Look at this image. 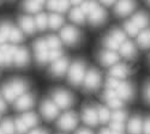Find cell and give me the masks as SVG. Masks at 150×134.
I'll list each match as a JSON object with an SVG mask.
<instances>
[{
    "instance_id": "1",
    "label": "cell",
    "mask_w": 150,
    "mask_h": 134,
    "mask_svg": "<svg viewBox=\"0 0 150 134\" xmlns=\"http://www.w3.org/2000/svg\"><path fill=\"white\" fill-rule=\"evenodd\" d=\"M85 74H86L85 64L81 61V60L74 61L69 69V81L72 85H74V86H78V85H81L84 81Z\"/></svg>"
},
{
    "instance_id": "2",
    "label": "cell",
    "mask_w": 150,
    "mask_h": 134,
    "mask_svg": "<svg viewBox=\"0 0 150 134\" xmlns=\"http://www.w3.org/2000/svg\"><path fill=\"white\" fill-rule=\"evenodd\" d=\"M34 51H35V58L36 61L40 65H45L47 64V61H49V51H48V44L46 42V40L43 39H39L34 42Z\"/></svg>"
},
{
    "instance_id": "3",
    "label": "cell",
    "mask_w": 150,
    "mask_h": 134,
    "mask_svg": "<svg viewBox=\"0 0 150 134\" xmlns=\"http://www.w3.org/2000/svg\"><path fill=\"white\" fill-rule=\"evenodd\" d=\"M83 84L86 91L97 90L100 88V85H101V74H100V72L95 68H90L86 72Z\"/></svg>"
},
{
    "instance_id": "4",
    "label": "cell",
    "mask_w": 150,
    "mask_h": 134,
    "mask_svg": "<svg viewBox=\"0 0 150 134\" xmlns=\"http://www.w3.org/2000/svg\"><path fill=\"white\" fill-rule=\"evenodd\" d=\"M52 97H53V102L60 109H69L73 104V97L66 90H55L52 93Z\"/></svg>"
},
{
    "instance_id": "5",
    "label": "cell",
    "mask_w": 150,
    "mask_h": 134,
    "mask_svg": "<svg viewBox=\"0 0 150 134\" xmlns=\"http://www.w3.org/2000/svg\"><path fill=\"white\" fill-rule=\"evenodd\" d=\"M78 123V116L76 113L73 112H69V113H65L64 115H61L58 120V127L62 130H73L74 128H76Z\"/></svg>"
},
{
    "instance_id": "6",
    "label": "cell",
    "mask_w": 150,
    "mask_h": 134,
    "mask_svg": "<svg viewBox=\"0 0 150 134\" xmlns=\"http://www.w3.org/2000/svg\"><path fill=\"white\" fill-rule=\"evenodd\" d=\"M61 39L64 40V42L69 46H73L79 42L81 40V32L77 28H74L72 25H66L61 29L60 31Z\"/></svg>"
},
{
    "instance_id": "7",
    "label": "cell",
    "mask_w": 150,
    "mask_h": 134,
    "mask_svg": "<svg viewBox=\"0 0 150 134\" xmlns=\"http://www.w3.org/2000/svg\"><path fill=\"white\" fill-rule=\"evenodd\" d=\"M40 110H41V114L42 116L47 120V121H52L54 120L58 114H59V107L52 102V101H49V100H45L41 104V108H40Z\"/></svg>"
},
{
    "instance_id": "8",
    "label": "cell",
    "mask_w": 150,
    "mask_h": 134,
    "mask_svg": "<svg viewBox=\"0 0 150 134\" xmlns=\"http://www.w3.org/2000/svg\"><path fill=\"white\" fill-rule=\"evenodd\" d=\"M134 7H136L134 0H118L114 7V12L119 17H126L134 10Z\"/></svg>"
},
{
    "instance_id": "9",
    "label": "cell",
    "mask_w": 150,
    "mask_h": 134,
    "mask_svg": "<svg viewBox=\"0 0 150 134\" xmlns=\"http://www.w3.org/2000/svg\"><path fill=\"white\" fill-rule=\"evenodd\" d=\"M82 120L85 125L88 126H96L98 121V114H97V108H94L91 105H88L83 109L82 112Z\"/></svg>"
},
{
    "instance_id": "10",
    "label": "cell",
    "mask_w": 150,
    "mask_h": 134,
    "mask_svg": "<svg viewBox=\"0 0 150 134\" xmlns=\"http://www.w3.org/2000/svg\"><path fill=\"white\" fill-rule=\"evenodd\" d=\"M35 103V98L31 93H24L22 95L21 97L16 100L15 102V108L17 110H21V112H24V110H28V109L33 108Z\"/></svg>"
},
{
    "instance_id": "11",
    "label": "cell",
    "mask_w": 150,
    "mask_h": 134,
    "mask_svg": "<svg viewBox=\"0 0 150 134\" xmlns=\"http://www.w3.org/2000/svg\"><path fill=\"white\" fill-rule=\"evenodd\" d=\"M69 68V60L67 58H61L59 60H57V61H54L51 66V68H49V72L52 73L53 76L55 77H61L64 76L66 71Z\"/></svg>"
},
{
    "instance_id": "12",
    "label": "cell",
    "mask_w": 150,
    "mask_h": 134,
    "mask_svg": "<svg viewBox=\"0 0 150 134\" xmlns=\"http://www.w3.org/2000/svg\"><path fill=\"white\" fill-rule=\"evenodd\" d=\"M143 125H144V120L139 115H134L132 116L129 122H127V130L130 134H142L143 133Z\"/></svg>"
},
{
    "instance_id": "13",
    "label": "cell",
    "mask_w": 150,
    "mask_h": 134,
    "mask_svg": "<svg viewBox=\"0 0 150 134\" xmlns=\"http://www.w3.org/2000/svg\"><path fill=\"white\" fill-rule=\"evenodd\" d=\"M100 62L103 66H114L119 61V55L113 51H102L98 55Z\"/></svg>"
},
{
    "instance_id": "14",
    "label": "cell",
    "mask_w": 150,
    "mask_h": 134,
    "mask_svg": "<svg viewBox=\"0 0 150 134\" xmlns=\"http://www.w3.org/2000/svg\"><path fill=\"white\" fill-rule=\"evenodd\" d=\"M118 96L122 101H130L132 100V97L134 95V90H133V86L127 83V81H121V84L119 85V88L115 90Z\"/></svg>"
},
{
    "instance_id": "15",
    "label": "cell",
    "mask_w": 150,
    "mask_h": 134,
    "mask_svg": "<svg viewBox=\"0 0 150 134\" xmlns=\"http://www.w3.org/2000/svg\"><path fill=\"white\" fill-rule=\"evenodd\" d=\"M107 18V13H106V11L101 7V6H97L91 13L89 15V20H90V24L91 25H101V24L106 20Z\"/></svg>"
},
{
    "instance_id": "16",
    "label": "cell",
    "mask_w": 150,
    "mask_h": 134,
    "mask_svg": "<svg viewBox=\"0 0 150 134\" xmlns=\"http://www.w3.org/2000/svg\"><path fill=\"white\" fill-rule=\"evenodd\" d=\"M110 77H114L117 79H125L130 74V68L124 65V64H115L114 66H112L109 69Z\"/></svg>"
},
{
    "instance_id": "17",
    "label": "cell",
    "mask_w": 150,
    "mask_h": 134,
    "mask_svg": "<svg viewBox=\"0 0 150 134\" xmlns=\"http://www.w3.org/2000/svg\"><path fill=\"white\" fill-rule=\"evenodd\" d=\"M19 25H21L22 30H24V32L28 34V35H33L36 31V24L31 17L21 16L19 17Z\"/></svg>"
},
{
    "instance_id": "18",
    "label": "cell",
    "mask_w": 150,
    "mask_h": 134,
    "mask_svg": "<svg viewBox=\"0 0 150 134\" xmlns=\"http://www.w3.org/2000/svg\"><path fill=\"white\" fill-rule=\"evenodd\" d=\"M119 51H120L121 56H124L125 59H129V60H132L136 56V54H137L136 46L131 41H125L120 46V49Z\"/></svg>"
},
{
    "instance_id": "19",
    "label": "cell",
    "mask_w": 150,
    "mask_h": 134,
    "mask_svg": "<svg viewBox=\"0 0 150 134\" xmlns=\"http://www.w3.org/2000/svg\"><path fill=\"white\" fill-rule=\"evenodd\" d=\"M13 62L16 64V66L18 67H24L29 64V52L27 48H18L16 55H15V60Z\"/></svg>"
},
{
    "instance_id": "20",
    "label": "cell",
    "mask_w": 150,
    "mask_h": 134,
    "mask_svg": "<svg viewBox=\"0 0 150 134\" xmlns=\"http://www.w3.org/2000/svg\"><path fill=\"white\" fill-rule=\"evenodd\" d=\"M131 22H132L139 30H141V29H145V28L148 27V24H149V16L145 13V12L139 11V12H137V13H134V15L132 16Z\"/></svg>"
},
{
    "instance_id": "21",
    "label": "cell",
    "mask_w": 150,
    "mask_h": 134,
    "mask_svg": "<svg viewBox=\"0 0 150 134\" xmlns=\"http://www.w3.org/2000/svg\"><path fill=\"white\" fill-rule=\"evenodd\" d=\"M10 84H11L12 89H13L17 98L21 97L22 95H24L28 90V83L25 80H23V79H15V80L10 81Z\"/></svg>"
},
{
    "instance_id": "22",
    "label": "cell",
    "mask_w": 150,
    "mask_h": 134,
    "mask_svg": "<svg viewBox=\"0 0 150 134\" xmlns=\"http://www.w3.org/2000/svg\"><path fill=\"white\" fill-rule=\"evenodd\" d=\"M3 49L5 52V61H6V66H10L12 64V61L15 60V55L18 48L13 47V46H8V44H3Z\"/></svg>"
},
{
    "instance_id": "23",
    "label": "cell",
    "mask_w": 150,
    "mask_h": 134,
    "mask_svg": "<svg viewBox=\"0 0 150 134\" xmlns=\"http://www.w3.org/2000/svg\"><path fill=\"white\" fill-rule=\"evenodd\" d=\"M22 7L24 11L29 12V13H35V12L41 11L42 5L39 4L37 1H35V0H24L23 4H22Z\"/></svg>"
},
{
    "instance_id": "24",
    "label": "cell",
    "mask_w": 150,
    "mask_h": 134,
    "mask_svg": "<svg viewBox=\"0 0 150 134\" xmlns=\"http://www.w3.org/2000/svg\"><path fill=\"white\" fill-rule=\"evenodd\" d=\"M137 42H138L141 48L148 49L150 47V30H143L142 32H139L138 37H137Z\"/></svg>"
},
{
    "instance_id": "25",
    "label": "cell",
    "mask_w": 150,
    "mask_h": 134,
    "mask_svg": "<svg viewBox=\"0 0 150 134\" xmlns=\"http://www.w3.org/2000/svg\"><path fill=\"white\" fill-rule=\"evenodd\" d=\"M22 119L29 128H34L37 123H39V117H37V115L34 113H24L22 115Z\"/></svg>"
},
{
    "instance_id": "26",
    "label": "cell",
    "mask_w": 150,
    "mask_h": 134,
    "mask_svg": "<svg viewBox=\"0 0 150 134\" xmlns=\"http://www.w3.org/2000/svg\"><path fill=\"white\" fill-rule=\"evenodd\" d=\"M103 46L107 48V51H113V52H115V51H118V49H120V43L117 41V40H114L113 37H112L110 35H108V36H106V37L103 39Z\"/></svg>"
},
{
    "instance_id": "27",
    "label": "cell",
    "mask_w": 150,
    "mask_h": 134,
    "mask_svg": "<svg viewBox=\"0 0 150 134\" xmlns=\"http://www.w3.org/2000/svg\"><path fill=\"white\" fill-rule=\"evenodd\" d=\"M62 23H64V18L58 13H53L48 17V25L52 29H59L62 25Z\"/></svg>"
},
{
    "instance_id": "28",
    "label": "cell",
    "mask_w": 150,
    "mask_h": 134,
    "mask_svg": "<svg viewBox=\"0 0 150 134\" xmlns=\"http://www.w3.org/2000/svg\"><path fill=\"white\" fill-rule=\"evenodd\" d=\"M3 95H4L5 100L7 102H15L16 98H17V96H16V93H15V91H13V89H12L10 83H6L3 86Z\"/></svg>"
},
{
    "instance_id": "29",
    "label": "cell",
    "mask_w": 150,
    "mask_h": 134,
    "mask_svg": "<svg viewBox=\"0 0 150 134\" xmlns=\"http://www.w3.org/2000/svg\"><path fill=\"white\" fill-rule=\"evenodd\" d=\"M97 6H98V4L95 0H84L81 5V10L83 11L84 15H90Z\"/></svg>"
},
{
    "instance_id": "30",
    "label": "cell",
    "mask_w": 150,
    "mask_h": 134,
    "mask_svg": "<svg viewBox=\"0 0 150 134\" xmlns=\"http://www.w3.org/2000/svg\"><path fill=\"white\" fill-rule=\"evenodd\" d=\"M70 19L74 23H77V24H82L84 23V13H83V11L81 8H77V7H74L71 10L70 12Z\"/></svg>"
},
{
    "instance_id": "31",
    "label": "cell",
    "mask_w": 150,
    "mask_h": 134,
    "mask_svg": "<svg viewBox=\"0 0 150 134\" xmlns=\"http://www.w3.org/2000/svg\"><path fill=\"white\" fill-rule=\"evenodd\" d=\"M97 114H98V121L101 123H106V122H108V121L110 120L112 113L108 110V108H106V107L100 105L97 108Z\"/></svg>"
},
{
    "instance_id": "32",
    "label": "cell",
    "mask_w": 150,
    "mask_h": 134,
    "mask_svg": "<svg viewBox=\"0 0 150 134\" xmlns=\"http://www.w3.org/2000/svg\"><path fill=\"white\" fill-rule=\"evenodd\" d=\"M110 120L112 122H121L125 123V121L127 120V114L126 112L121 110V109H118V110H114L110 115Z\"/></svg>"
},
{
    "instance_id": "33",
    "label": "cell",
    "mask_w": 150,
    "mask_h": 134,
    "mask_svg": "<svg viewBox=\"0 0 150 134\" xmlns=\"http://www.w3.org/2000/svg\"><path fill=\"white\" fill-rule=\"evenodd\" d=\"M35 24L36 28L40 30H45L48 25V17L46 13H37L35 17Z\"/></svg>"
},
{
    "instance_id": "34",
    "label": "cell",
    "mask_w": 150,
    "mask_h": 134,
    "mask_svg": "<svg viewBox=\"0 0 150 134\" xmlns=\"http://www.w3.org/2000/svg\"><path fill=\"white\" fill-rule=\"evenodd\" d=\"M0 127H1V129L4 130L5 134H13L15 133V129H16V126H15V122L10 119H6L4 120L1 125H0Z\"/></svg>"
},
{
    "instance_id": "35",
    "label": "cell",
    "mask_w": 150,
    "mask_h": 134,
    "mask_svg": "<svg viewBox=\"0 0 150 134\" xmlns=\"http://www.w3.org/2000/svg\"><path fill=\"white\" fill-rule=\"evenodd\" d=\"M109 35H110L114 40H117L120 44H122L125 41H126V35H125V32H124V31H121V30H120V29H118V28L112 29V31H110V34H109Z\"/></svg>"
},
{
    "instance_id": "36",
    "label": "cell",
    "mask_w": 150,
    "mask_h": 134,
    "mask_svg": "<svg viewBox=\"0 0 150 134\" xmlns=\"http://www.w3.org/2000/svg\"><path fill=\"white\" fill-rule=\"evenodd\" d=\"M46 42L48 44V48H51V49H60V47H61V41L54 35L48 36L46 39Z\"/></svg>"
},
{
    "instance_id": "37",
    "label": "cell",
    "mask_w": 150,
    "mask_h": 134,
    "mask_svg": "<svg viewBox=\"0 0 150 134\" xmlns=\"http://www.w3.org/2000/svg\"><path fill=\"white\" fill-rule=\"evenodd\" d=\"M124 29H125V31H126L130 36H137V35H139V29L131 22V19L127 20V22H125Z\"/></svg>"
},
{
    "instance_id": "38",
    "label": "cell",
    "mask_w": 150,
    "mask_h": 134,
    "mask_svg": "<svg viewBox=\"0 0 150 134\" xmlns=\"http://www.w3.org/2000/svg\"><path fill=\"white\" fill-rule=\"evenodd\" d=\"M8 39H10L11 42H13V43H19V42L23 41L24 36H23V34H22V31L19 29L13 28V29H12V31H11V34H10Z\"/></svg>"
},
{
    "instance_id": "39",
    "label": "cell",
    "mask_w": 150,
    "mask_h": 134,
    "mask_svg": "<svg viewBox=\"0 0 150 134\" xmlns=\"http://www.w3.org/2000/svg\"><path fill=\"white\" fill-rule=\"evenodd\" d=\"M12 29H13V27L11 25V23H8V22H4L1 25H0V34H1L7 40V39L10 37V34H11Z\"/></svg>"
},
{
    "instance_id": "40",
    "label": "cell",
    "mask_w": 150,
    "mask_h": 134,
    "mask_svg": "<svg viewBox=\"0 0 150 134\" xmlns=\"http://www.w3.org/2000/svg\"><path fill=\"white\" fill-rule=\"evenodd\" d=\"M120 84H121L120 79H117L114 77H109L106 81V86H107V89H110V90H117Z\"/></svg>"
},
{
    "instance_id": "41",
    "label": "cell",
    "mask_w": 150,
    "mask_h": 134,
    "mask_svg": "<svg viewBox=\"0 0 150 134\" xmlns=\"http://www.w3.org/2000/svg\"><path fill=\"white\" fill-rule=\"evenodd\" d=\"M15 126H16V129H17L19 133H25V132L29 129V127L25 125V122L23 121L22 117H17V119L15 120Z\"/></svg>"
},
{
    "instance_id": "42",
    "label": "cell",
    "mask_w": 150,
    "mask_h": 134,
    "mask_svg": "<svg viewBox=\"0 0 150 134\" xmlns=\"http://www.w3.org/2000/svg\"><path fill=\"white\" fill-rule=\"evenodd\" d=\"M109 129L114 133H118V134H122L124 129H125V123H121V122H110L109 125Z\"/></svg>"
},
{
    "instance_id": "43",
    "label": "cell",
    "mask_w": 150,
    "mask_h": 134,
    "mask_svg": "<svg viewBox=\"0 0 150 134\" xmlns=\"http://www.w3.org/2000/svg\"><path fill=\"white\" fill-rule=\"evenodd\" d=\"M61 56H62V51L61 49H51L49 51V61H52V62H54V61H57V60H59V59H61Z\"/></svg>"
},
{
    "instance_id": "44",
    "label": "cell",
    "mask_w": 150,
    "mask_h": 134,
    "mask_svg": "<svg viewBox=\"0 0 150 134\" xmlns=\"http://www.w3.org/2000/svg\"><path fill=\"white\" fill-rule=\"evenodd\" d=\"M122 103H124V101L121 98H119V97H118V98H114V100L107 102L108 107L112 108V109H114V110H118V109H120L122 107Z\"/></svg>"
},
{
    "instance_id": "45",
    "label": "cell",
    "mask_w": 150,
    "mask_h": 134,
    "mask_svg": "<svg viewBox=\"0 0 150 134\" xmlns=\"http://www.w3.org/2000/svg\"><path fill=\"white\" fill-rule=\"evenodd\" d=\"M118 93H117V91L115 90H110V89H107L106 90V92L103 93V98L108 102V101H112V100H114V98H118ZM120 98V97H119Z\"/></svg>"
},
{
    "instance_id": "46",
    "label": "cell",
    "mask_w": 150,
    "mask_h": 134,
    "mask_svg": "<svg viewBox=\"0 0 150 134\" xmlns=\"http://www.w3.org/2000/svg\"><path fill=\"white\" fill-rule=\"evenodd\" d=\"M70 0H58V11L65 12L70 7Z\"/></svg>"
},
{
    "instance_id": "47",
    "label": "cell",
    "mask_w": 150,
    "mask_h": 134,
    "mask_svg": "<svg viewBox=\"0 0 150 134\" xmlns=\"http://www.w3.org/2000/svg\"><path fill=\"white\" fill-rule=\"evenodd\" d=\"M47 7L51 11H58V0H48Z\"/></svg>"
},
{
    "instance_id": "48",
    "label": "cell",
    "mask_w": 150,
    "mask_h": 134,
    "mask_svg": "<svg viewBox=\"0 0 150 134\" xmlns=\"http://www.w3.org/2000/svg\"><path fill=\"white\" fill-rule=\"evenodd\" d=\"M143 133L150 134V116L144 119V125H143Z\"/></svg>"
},
{
    "instance_id": "49",
    "label": "cell",
    "mask_w": 150,
    "mask_h": 134,
    "mask_svg": "<svg viewBox=\"0 0 150 134\" xmlns=\"http://www.w3.org/2000/svg\"><path fill=\"white\" fill-rule=\"evenodd\" d=\"M0 66H6V61H5V52L3 49V47L0 46Z\"/></svg>"
},
{
    "instance_id": "50",
    "label": "cell",
    "mask_w": 150,
    "mask_h": 134,
    "mask_svg": "<svg viewBox=\"0 0 150 134\" xmlns=\"http://www.w3.org/2000/svg\"><path fill=\"white\" fill-rule=\"evenodd\" d=\"M144 97L148 102H150V83H148L145 85V89H144Z\"/></svg>"
},
{
    "instance_id": "51",
    "label": "cell",
    "mask_w": 150,
    "mask_h": 134,
    "mask_svg": "<svg viewBox=\"0 0 150 134\" xmlns=\"http://www.w3.org/2000/svg\"><path fill=\"white\" fill-rule=\"evenodd\" d=\"M29 134H48V132L45 129H41V128H35L31 132H29Z\"/></svg>"
},
{
    "instance_id": "52",
    "label": "cell",
    "mask_w": 150,
    "mask_h": 134,
    "mask_svg": "<svg viewBox=\"0 0 150 134\" xmlns=\"http://www.w3.org/2000/svg\"><path fill=\"white\" fill-rule=\"evenodd\" d=\"M76 134H94V133L88 128H81L76 132Z\"/></svg>"
},
{
    "instance_id": "53",
    "label": "cell",
    "mask_w": 150,
    "mask_h": 134,
    "mask_svg": "<svg viewBox=\"0 0 150 134\" xmlns=\"http://www.w3.org/2000/svg\"><path fill=\"white\" fill-rule=\"evenodd\" d=\"M100 1H101L102 4H105L106 6H110V5H113L117 0H100Z\"/></svg>"
},
{
    "instance_id": "54",
    "label": "cell",
    "mask_w": 150,
    "mask_h": 134,
    "mask_svg": "<svg viewBox=\"0 0 150 134\" xmlns=\"http://www.w3.org/2000/svg\"><path fill=\"white\" fill-rule=\"evenodd\" d=\"M5 109H6V104H5V102L1 98H0V113L5 112Z\"/></svg>"
},
{
    "instance_id": "55",
    "label": "cell",
    "mask_w": 150,
    "mask_h": 134,
    "mask_svg": "<svg viewBox=\"0 0 150 134\" xmlns=\"http://www.w3.org/2000/svg\"><path fill=\"white\" fill-rule=\"evenodd\" d=\"M84 0H70V3L73 4V5H82V3Z\"/></svg>"
},
{
    "instance_id": "56",
    "label": "cell",
    "mask_w": 150,
    "mask_h": 134,
    "mask_svg": "<svg viewBox=\"0 0 150 134\" xmlns=\"http://www.w3.org/2000/svg\"><path fill=\"white\" fill-rule=\"evenodd\" d=\"M100 134H113V132H112L110 129L103 128V129H101V132H100Z\"/></svg>"
},
{
    "instance_id": "57",
    "label": "cell",
    "mask_w": 150,
    "mask_h": 134,
    "mask_svg": "<svg viewBox=\"0 0 150 134\" xmlns=\"http://www.w3.org/2000/svg\"><path fill=\"white\" fill-rule=\"evenodd\" d=\"M5 42H6V39L4 37V36L0 34V46H3V44H5Z\"/></svg>"
},
{
    "instance_id": "58",
    "label": "cell",
    "mask_w": 150,
    "mask_h": 134,
    "mask_svg": "<svg viewBox=\"0 0 150 134\" xmlns=\"http://www.w3.org/2000/svg\"><path fill=\"white\" fill-rule=\"evenodd\" d=\"M35 1H37V3H39V4L43 5V3H45V0H35Z\"/></svg>"
},
{
    "instance_id": "59",
    "label": "cell",
    "mask_w": 150,
    "mask_h": 134,
    "mask_svg": "<svg viewBox=\"0 0 150 134\" xmlns=\"http://www.w3.org/2000/svg\"><path fill=\"white\" fill-rule=\"evenodd\" d=\"M0 134H5V133H4V130L1 129V127H0Z\"/></svg>"
},
{
    "instance_id": "60",
    "label": "cell",
    "mask_w": 150,
    "mask_h": 134,
    "mask_svg": "<svg viewBox=\"0 0 150 134\" xmlns=\"http://www.w3.org/2000/svg\"><path fill=\"white\" fill-rule=\"evenodd\" d=\"M148 4H149V5H150V0H148Z\"/></svg>"
}]
</instances>
